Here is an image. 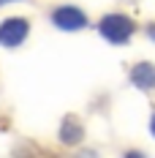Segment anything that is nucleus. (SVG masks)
<instances>
[{
    "label": "nucleus",
    "instance_id": "20e7f679",
    "mask_svg": "<svg viewBox=\"0 0 155 158\" xmlns=\"http://www.w3.org/2000/svg\"><path fill=\"white\" fill-rule=\"evenodd\" d=\"M128 82L141 93H153L155 90V63H150V60L133 63L128 68Z\"/></svg>",
    "mask_w": 155,
    "mask_h": 158
},
{
    "label": "nucleus",
    "instance_id": "f257e3e1",
    "mask_svg": "<svg viewBox=\"0 0 155 158\" xmlns=\"http://www.w3.org/2000/svg\"><path fill=\"white\" fill-rule=\"evenodd\" d=\"M95 30H98V35H101L106 44L123 47V44H128V41L133 38V33H136V22H133L128 14L114 11V14H104V16H101L98 25H95Z\"/></svg>",
    "mask_w": 155,
    "mask_h": 158
},
{
    "label": "nucleus",
    "instance_id": "7ed1b4c3",
    "mask_svg": "<svg viewBox=\"0 0 155 158\" xmlns=\"http://www.w3.org/2000/svg\"><path fill=\"white\" fill-rule=\"evenodd\" d=\"M30 35V19L27 16H6L0 22V47L16 49L22 47Z\"/></svg>",
    "mask_w": 155,
    "mask_h": 158
},
{
    "label": "nucleus",
    "instance_id": "0eeeda50",
    "mask_svg": "<svg viewBox=\"0 0 155 158\" xmlns=\"http://www.w3.org/2000/svg\"><path fill=\"white\" fill-rule=\"evenodd\" d=\"M150 134L155 136V109H153V117H150Z\"/></svg>",
    "mask_w": 155,
    "mask_h": 158
},
{
    "label": "nucleus",
    "instance_id": "39448f33",
    "mask_svg": "<svg viewBox=\"0 0 155 158\" xmlns=\"http://www.w3.org/2000/svg\"><path fill=\"white\" fill-rule=\"evenodd\" d=\"M57 139H60L65 147H76L82 139H84V126L79 123L74 114H65L60 123V131H57Z\"/></svg>",
    "mask_w": 155,
    "mask_h": 158
},
{
    "label": "nucleus",
    "instance_id": "423d86ee",
    "mask_svg": "<svg viewBox=\"0 0 155 158\" xmlns=\"http://www.w3.org/2000/svg\"><path fill=\"white\" fill-rule=\"evenodd\" d=\"M144 35H147V38H150V41L155 44V22H150V25L144 27Z\"/></svg>",
    "mask_w": 155,
    "mask_h": 158
},
{
    "label": "nucleus",
    "instance_id": "6e6552de",
    "mask_svg": "<svg viewBox=\"0 0 155 158\" xmlns=\"http://www.w3.org/2000/svg\"><path fill=\"white\" fill-rule=\"evenodd\" d=\"M6 3H14V0H0V6H6Z\"/></svg>",
    "mask_w": 155,
    "mask_h": 158
},
{
    "label": "nucleus",
    "instance_id": "f03ea898",
    "mask_svg": "<svg viewBox=\"0 0 155 158\" xmlns=\"http://www.w3.org/2000/svg\"><path fill=\"white\" fill-rule=\"evenodd\" d=\"M49 22L52 27H57L63 33H79L84 27H90V16L84 8H79L74 3H60L49 11Z\"/></svg>",
    "mask_w": 155,
    "mask_h": 158
}]
</instances>
